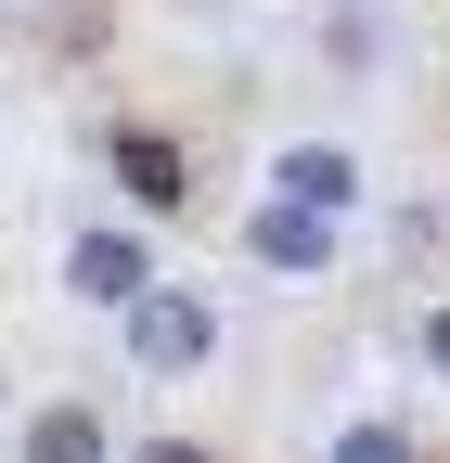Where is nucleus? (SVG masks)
<instances>
[{
	"label": "nucleus",
	"instance_id": "f257e3e1",
	"mask_svg": "<svg viewBox=\"0 0 450 463\" xmlns=\"http://www.w3.org/2000/svg\"><path fill=\"white\" fill-rule=\"evenodd\" d=\"M117 322H129V361H142V373H193L206 347H219V322H206L193 297H167V283H155V297H129Z\"/></svg>",
	"mask_w": 450,
	"mask_h": 463
},
{
	"label": "nucleus",
	"instance_id": "f03ea898",
	"mask_svg": "<svg viewBox=\"0 0 450 463\" xmlns=\"http://www.w3.org/2000/svg\"><path fill=\"white\" fill-rule=\"evenodd\" d=\"M270 194L309 206V219H348L361 206V155L348 142H284V155H270Z\"/></svg>",
	"mask_w": 450,
	"mask_h": 463
},
{
	"label": "nucleus",
	"instance_id": "7ed1b4c3",
	"mask_svg": "<svg viewBox=\"0 0 450 463\" xmlns=\"http://www.w3.org/2000/svg\"><path fill=\"white\" fill-rule=\"evenodd\" d=\"M65 297H90V309H129V297H155V258L129 245V232H78V245H65Z\"/></svg>",
	"mask_w": 450,
	"mask_h": 463
},
{
	"label": "nucleus",
	"instance_id": "20e7f679",
	"mask_svg": "<svg viewBox=\"0 0 450 463\" xmlns=\"http://www.w3.org/2000/svg\"><path fill=\"white\" fill-rule=\"evenodd\" d=\"M245 245L270 258V270H334V219H309V206H284V194H258V219H245Z\"/></svg>",
	"mask_w": 450,
	"mask_h": 463
},
{
	"label": "nucleus",
	"instance_id": "39448f33",
	"mask_svg": "<svg viewBox=\"0 0 450 463\" xmlns=\"http://www.w3.org/2000/svg\"><path fill=\"white\" fill-rule=\"evenodd\" d=\"M117 181H129V206H181V155L142 142V129H117Z\"/></svg>",
	"mask_w": 450,
	"mask_h": 463
},
{
	"label": "nucleus",
	"instance_id": "423d86ee",
	"mask_svg": "<svg viewBox=\"0 0 450 463\" xmlns=\"http://www.w3.org/2000/svg\"><path fill=\"white\" fill-rule=\"evenodd\" d=\"M26 463H103V425L65 399V412H39V425H26Z\"/></svg>",
	"mask_w": 450,
	"mask_h": 463
},
{
	"label": "nucleus",
	"instance_id": "0eeeda50",
	"mask_svg": "<svg viewBox=\"0 0 450 463\" xmlns=\"http://www.w3.org/2000/svg\"><path fill=\"white\" fill-rule=\"evenodd\" d=\"M322 463H412V438H399V425H348Z\"/></svg>",
	"mask_w": 450,
	"mask_h": 463
},
{
	"label": "nucleus",
	"instance_id": "6e6552de",
	"mask_svg": "<svg viewBox=\"0 0 450 463\" xmlns=\"http://www.w3.org/2000/svg\"><path fill=\"white\" fill-rule=\"evenodd\" d=\"M129 463H206V450H193V438H155V450H129Z\"/></svg>",
	"mask_w": 450,
	"mask_h": 463
},
{
	"label": "nucleus",
	"instance_id": "1a4fd4ad",
	"mask_svg": "<svg viewBox=\"0 0 450 463\" xmlns=\"http://www.w3.org/2000/svg\"><path fill=\"white\" fill-rule=\"evenodd\" d=\"M425 361H437V373H450V309H437V322H425Z\"/></svg>",
	"mask_w": 450,
	"mask_h": 463
}]
</instances>
